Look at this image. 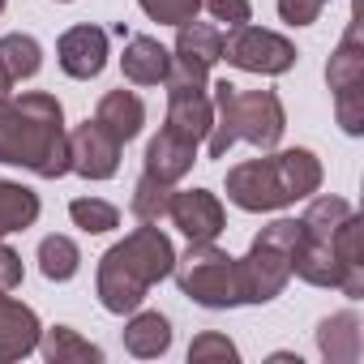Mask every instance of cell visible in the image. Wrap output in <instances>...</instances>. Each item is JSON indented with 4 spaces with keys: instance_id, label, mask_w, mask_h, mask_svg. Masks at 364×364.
Masks as SVG:
<instances>
[{
    "instance_id": "cell-1",
    "label": "cell",
    "mask_w": 364,
    "mask_h": 364,
    "mask_svg": "<svg viewBox=\"0 0 364 364\" xmlns=\"http://www.w3.org/2000/svg\"><path fill=\"white\" fill-rule=\"evenodd\" d=\"M0 163L26 167L39 180H56L69 171V129L56 95H0Z\"/></svg>"
},
{
    "instance_id": "cell-2",
    "label": "cell",
    "mask_w": 364,
    "mask_h": 364,
    "mask_svg": "<svg viewBox=\"0 0 364 364\" xmlns=\"http://www.w3.org/2000/svg\"><path fill=\"white\" fill-rule=\"evenodd\" d=\"M176 266V245L167 232H159L154 223H141L133 228L124 240H116L103 257H99V279H95V291H99V304L116 317L141 309L146 291L154 283H163Z\"/></svg>"
},
{
    "instance_id": "cell-3",
    "label": "cell",
    "mask_w": 364,
    "mask_h": 364,
    "mask_svg": "<svg viewBox=\"0 0 364 364\" xmlns=\"http://www.w3.org/2000/svg\"><path fill=\"white\" fill-rule=\"evenodd\" d=\"M210 103H215V124L206 133L210 159H228V150L236 141H249L257 150H274L283 141L287 112L274 90H240L232 82H215Z\"/></svg>"
},
{
    "instance_id": "cell-4",
    "label": "cell",
    "mask_w": 364,
    "mask_h": 364,
    "mask_svg": "<svg viewBox=\"0 0 364 364\" xmlns=\"http://www.w3.org/2000/svg\"><path fill=\"white\" fill-rule=\"evenodd\" d=\"M300 240V219H274L270 228H262L249 245L245 257H236L240 270V300L245 304H270L287 279H291V253Z\"/></svg>"
},
{
    "instance_id": "cell-5",
    "label": "cell",
    "mask_w": 364,
    "mask_h": 364,
    "mask_svg": "<svg viewBox=\"0 0 364 364\" xmlns=\"http://www.w3.org/2000/svg\"><path fill=\"white\" fill-rule=\"evenodd\" d=\"M180 291L202 309H236L240 300V270L236 257L228 249H219L215 240H189L185 253H176L171 266Z\"/></svg>"
},
{
    "instance_id": "cell-6",
    "label": "cell",
    "mask_w": 364,
    "mask_h": 364,
    "mask_svg": "<svg viewBox=\"0 0 364 364\" xmlns=\"http://www.w3.org/2000/svg\"><path fill=\"white\" fill-rule=\"evenodd\" d=\"M326 86L334 95V116H338L343 133L360 137L364 133V39H360V18H351L347 35L330 52Z\"/></svg>"
},
{
    "instance_id": "cell-7",
    "label": "cell",
    "mask_w": 364,
    "mask_h": 364,
    "mask_svg": "<svg viewBox=\"0 0 364 364\" xmlns=\"http://www.w3.org/2000/svg\"><path fill=\"white\" fill-rule=\"evenodd\" d=\"M223 60L245 69V73H257V77H279L296 65V43L245 22V26H232L223 35Z\"/></svg>"
},
{
    "instance_id": "cell-8",
    "label": "cell",
    "mask_w": 364,
    "mask_h": 364,
    "mask_svg": "<svg viewBox=\"0 0 364 364\" xmlns=\"http://www.w3.org/2000/svg\"><path fill=\"white\" fill-rule=\"evenodd\" d=\"M228 202L249 210V215H270V210L291 206V193L283 185L270 150H266V159H249V163H236L228 171Z\"/></svg>"
},
{
    "instance_id": "cell-9",
    "label": "cell",
    "mask_w": 364,
    "mask_h": 364,
    "mask_svg": "<svg viewBox=\"0 0 364 364\" xmlns=\"http://www.w3.org/2000/svg\"><path fill=\"white\" fill-rule=\"evenodd\" d=\"M120 141L99 124V120H82L69 133V171H77L82 180H112L120 171Z\"/></svg>"
},
{
    "instance_id": "cell-10",
    "label": "cell",
    "mask_w": 364,
    "mask_h": 364,
    "mask_svg": "<svg viewBox=\"0 0 364 364\" xmlns=\"http://www.w3.org/2000/svg\"><path fill=\"white\" fill-rule=\"evenodd\" d=\"M167 219H171V228H180L189 240H215L228 228L223 202L210 189H171Z\"/></svg>"
},
{
    "instance_id": "cell-11",
    "label": "cell",
    "mask_w": 364,
    "mask_h": 364,
    "mask_svg": "<svg viewBox=\"0 0 364 364\" xmlns=\"http://www.w3.org/2000/svg\"><path fill=\"white\" fill-rule=\"evenodd\" d=\"M39 313L22 300H14L9 291H0V364H14V360H26L35 347H39Z\"/></svg>"
},
{
    "instance_id": "cell-12",
    "label": "cell",
    "mask_w": 364,
    "mask_h": 364,
    "mask_svg": "<svg viewBox=\"0 0 364 364\" xmlns=\"http://www.w3.org/2000/svg\"><path fill=\"white\" fill-rule=\"evenodd\" d=\"M56 60H60V69H65L69 77L90 82V77H99L103 65H107V35H103L99 26H73V31L60 35Z\"/></svg>"
},
{
    "instance_id": "cell-13",
    "label": "cell",
    "mask_w": 364,
    "mask_h": 364,
    "mask_svg": "<svg viewBox=\"0 0 364 364\" xmlns=\"http://www.w3.org/2000/svg\"><path fill=\"white\" fill-rule=\"evenodd\" d=\"M141 163H146V176L163 180V185H176V180H185V176L193 171V163H198V146L185 141L180 133H171V129H159V133L150 137Z\"/></svg>"
},
{
    "instance_id": "cell-14",
    "label": "cell",
    "mask_w": 364,
    "mask_h": 364,
    "mask_svg": "<svg viewBox=\"0 0 364 364\" xmlns=\"http://www.w3.org/2000/svg\"><path fill=\"white\" fill-rule=\"evenodd\" d=\"M317 351L330 364H355L360 351H364V321H360V313L343 309V313L321 317L317 321Z\"/></svg>"
},
{
    "instance_id": "cell-15",
    "label": "cell",
    "mask_w": 364,
    "mask_h": 364,
    "mask_svg": "<svg viewBox=\"0 0 364 364\" xmlns=\"http://www.w3.org/2000/svg\"><path fill=\"white\" fill-rule=\"evenodd\" d=\"M291 274L304 279L309 287H338V291H343V283H347V270H343V262L334 257L330 240H313V236H304V232H300L296 253H291Z\"/></svg>"
},
{
    "instance_id": "cell-16",
    "label": "cell",
    "mask_w": 364,
    "mask_h": 364,
    "mask_svg": "<svg viewBox=\"0 0 364 364\" xmlns=\"http://www.w3.org/2000/svg\"><path fill=\"white\" fill-rule=\"evenodd\" d=\"M120 69H124V77H129L133 86H159V82L167 77V69H171V52H167L159 39H150V35H133V39L124 43Z\"/></svg>"
},
{
    "instance_id": "cell-17",
    "label": "cell",
    "mask_w": 364,
    "mask_h": 364,
    "mask_svg": "<svg viewBox=\"0 0 364 364\" xmlns=\"http://www.w3.org/2000/svg\"><path fill=\"white\" fill-rule=\"evenodd\" d=\"M95 120L124 146V141H133L137 133H141V124H146V103L133 95V90H107L103 99H99V107H95Z\"/></svg>"
},
{
    "instance_id": "cell-18",
    "label": "cell",
    "mask_w": 364,
    "mask_h": 364,
    "mask_svg": "<svg viewBox=\"0 0 364 364\" xmlns=\"http://www.w3.org/2000/svg\"><path fill=\"white\" fill-rule=\"evenodd\" d=\"M176 31H180V35H176V48H171L176 60L198 65V69H206V73L223 60V31H219V26L193 18V22H180Z\"/></svg>"
},
{
    "instance_id": "cell-19",
    "label": "cell",
    "mask_w": 364,
    "mask_h": 364,
    "mask_svg": "<svg viewBox=\"0 0 364 364\" xmlns=\"http://www.w3.org/2000/svg\"><path fill=\"white\" fill-rule=\"evenodd\" d=\"M360 236H364V219H360L355 210H351V215L334 228V236H330V249H334V257H338L343 270H347L343 296H351V300L364 296V249H360Z\"/></svg>"
},
{
    "instance_id": "cell-20",
    "label": "cell",
    "mask_w": 364,
    "mask_h": 364,
    "mask_svg": "<svg viewBox=\"0 0 364 364\" xmlns=\"http://www.w3.org/2000/svg\"><path fill=\"white\" fill-rule=\"evenodd\" d=\"M167 347H171V321L154 309H146V313L133 309L129 326H124V351L137 360H159Z\"/></svg>"
},
{
    "instance_id": "cell-21",
    "label": "cell",
    "mask_w": 364,
    "mask_h": 364,
    "mask_svg": "<svg viewBox=\"0 0 364 364\" xmlns=\"http://www.w3.org/2000/svg\"><path fill=\"white\" fill-rule=\"evenodd\" d=\"M274 167L283 176V185L291 193V202H304L321 189V159L304 146H291V150H279L274 154Z\"/></svg>"
},
{
    "instance_id": "cell-22",
    "label": "cell",
    "mask_w": 364,
    "mask_h": 364,
    "mask_svg": "<svg viewBox=\"0 0 364 364\" xmlns=\"http://www.w3.org/2000/svg\"><path fill=\"white\" fill-rule=\"evenodd\" d=\"M39 351L48 364H99L103 347H95L90 338H82L73 326H52L39 334Z\"/></svg>"
},
{
    "instance_id": "cell-23",
    "label": "cell",
    "mask_w": 364,
    "mask_h": 364,
    "mask_svg": "<svg viewBox=\"0 0 364 364\" xmlns=\"http://www.w3.org/2000/svg\"><path fill=\"white\" fill-rule=\"evenodd\" d=\"M39 219V193L18 185V180H0V240L35 228Z\"/></svg>"
},
{
    "instance_id": "cell-24",
    "label": "cell",
    "mask_w": 364,
    "mask_h": 364,
    "mask_svg": "<svg viewBox=\"0 0 364 364\" xmlns=\"http://www.w3.org/2000/svg\"><path fill=\"white\" fill-rule=\"evenodd\" d=\"M39 270L48 283H69L82 270V249L69 236H43L39 240Z\"/></svg>"
},
{
    "instance_id": "cell-25",
    "label": "cell",
    "mask_w": 364,
    "mask_h": 364,
    "mask_svg": "<svg viewBox=\"0 0 364 364\" xmlns=\"http://www.w3.org/2000/svg\"><path fill=\"white\" fill-rule=\"evenodd\" d=\"M0 65H5L9 82H26L43 69V48L35 35H5L0 39Z\"/></svg>"
},
{
    "instance_id": "cell-26",
    "label": "cell",
    "mask_w": 364,
    "mask_h": 364,
    "mask_svg": "<svg viewBox=\"0 0 364 364\" xmlns=\"http://www.w3.org/2000/svg\"><path fill=\"white\" fill-rule=\"evenodd\" d=\"M304 202H309V210L300 215V232H304V236H313V240H330V236H334V228L351 215V202H343V198H334V193L304 198Z\"/></svg>"
},
{
    "instance_id": "cell-27",
    "label": "cell",
    "mask_w": 364,
    "mask_h": 364,
    "mask_svg": "<svg viewBox=\"0 0 364 364\" xmlns=\"http://www.w3.org/2000/svg\"><path fill=\"white\" fill-rule=\"evenodd\" d=\"M167 206H171V185H163V180L141 171L137 185H133V219L137 223H163Z\"/></svg>"
},
{
    "instance_id": "cell-28",
    "label": "cell",
    "mask_w": 364,
    "mask_h": 364,
    "mask_svg": "<svg viewBox=\"0 0 364 364\" xmlns=\"http://www.w3.org/2000/svg\"><path fill=\"white\" fill-rule=\"evenodd\" d=\"M69 219H73V228H82L86 236H103V232L120 228V210H116L112 202H103V198H73V202H69Z\"/></svg>"
},
{
    "instance_id": "cell-29",
    "label": "cell",
    "mask_w": 364,
    "mask_h": 364,
    "mask_svg": "<svg viewBox=\"0 0 364 364\" xmlns=\"http://www.w3.org/2000/svg\"><path fill=\"white\" fill-rule=\"evenodd\" d=\"M236 360H240L236 343L219 330H206L189 343V364H236Z\"/></svg>"
},
{
    "instance_id": "cell-30",
    "label": "cell",
    "mask_w": 364,
    "mask_h": 364,
    "mask_svg": "<svg viewBox=\"0 0 364 364\" xmlns=\"http://www.w3.org/2000/svg\"><path fill=\"white\" fill-rule=\"evenodd\" d=\"M141 14L159 26H180V22H193L198 9H202V0H137Z\"/></svg>"
},
{
    "instance_id": "cell-31",
    "label": "cell",
    "mask_w": 364,
    "mask_h": 364,
    "mask_svg": "<svg viewBox=\"0 0 364 364\" xmlns=\"http://www.w3.org/2000/svg\"><path fill=\"white\" fill-rule=\"evenodd\" d=\"M202 9H206L215 22H228V31H232V26H245V22L253 18V5H249V0H202Z\"/></svg>"
},
{
    "instance_id": "cell-32",
    "label": "cell",
    "mask_w": 364,
    "mask_h": 364,
    "mask_svg": "<svg viewBox=\"0 0 364 364\" xmlns=\"http://www.w3.org/2000/svg\"><path fill=\"white\" fill-rule=\"evenodd\" d=\"M326 9V0H279V18L287 26H313Z\"/></svg>"
},
{
    "instance_id": "cell-33",
    "label": "cell",
    "mask_w": 364,
    "mask_h": 364,
    "mask_svg": "<svg viewBox=\"0 0 364 364\" xmlns=\"http://www.w3.org/2000/svg\"><path fill=\"white\" fill-rule=\"evenodd\" d=\"M22 257L5 245V240H0V291H18L22 287Z\"/></svg>"
},
{
    "instance_id": "cell-34",
    "label": "cell",
    "mask_w": 364,
    "mask_h": 364,
    "mask_svg": "<svg viewBox=\"0 0 364 364\" xmlns=\"http://www.w3.org/2000/svg\"><path fill=\"white\" fill-rule=\"evenodd\" d=\"M14 90V82H9V73H5V65H0V95H9Z\"/></svg>"
},
{
    "instance_id": "cell-35",
    "label": "cell",
    "mask_w": 364,
    "mask_h": 364,
    "mask_svg": "<svg viewBox=\"0 0 364 364\" xmlns=\"http://www.w3.org/2000/svg\"><path fill=\"white\" fill-rule=\"evenodd\" d=\"M5 5H9V0H0V14H5Z\"/></svg>"
},
{
    "instance_id": "cell-36",
    "label": "cell",
    "mask_w": 364,
    "mask_h": 364,
    "mask_svg": "<svg viewBox=\"0 0 364 364\" xmlns=\"http://www.w3.org/2000/svg\"><path fill=\"white\" fill-rule=\"evenodd\" d=\"M56 5H69V0H56Z\"/></svg>"
}]
</instances>
